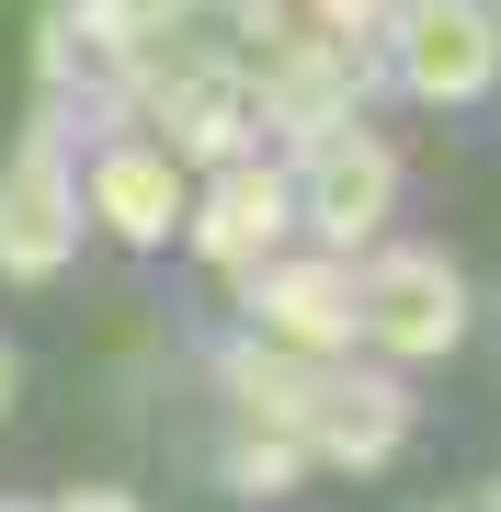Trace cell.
Here are the masks:
<instances>
[{
  "label": "cell",
  "instance_id": "cell-1",
  "mask_svg": "<svg viewBox=\"0 0 501 512\" xmlns=\"http://www.w3.org/2000/svg\"><path fill=\"white\" fill-rule=\"evenodd\" d=\"M467 330V274L445 251H376L353 274V342H376L388 365H445Z\"/></svg>",
  "mask_w": 501,
  "mask_h": 512
},
{
  "label": "cell",
  "instance_id": "cell-2",
  "mask_svg": "<svg viewBox=\"0 0 501 512\" xmlns=\"http://www.w3.org/2000/svg\"><path fill=\"white\" fill-rule=\"evenodd\" d=\"M285 194H297V217L319 239H376L388 228V205H399V148L376 137V126H319L297 137V171H285Z\"/></svg>",
  "mask_w": 501,
  "mask_h": 512
},
{
  "label": "cell",
  "instance_id": "cell-3",
  "mask_svg": "<svg viewBox=\"0 0 501 512\" xmlns=\"http://www.w3.org/2000/svg\"><path fill=\"white\" fill-rule=\"evenodd\" d=\"M388 57L422 103H479L501 80V23H490V0H399Z\"/></svg>",
  "mask_w": 501,
  "mask_h": 512
},
{
  "label": "cell",
  "instance_id": "cell-4",
  "mask_svg": "<svg viewBox=\"0 0 501 512\" xmlns=\"http://www.w3.org/2000/svg\"><path fill=\"white\" fill-rule=\"evenodd\" d=\"M297 444L319 467H388L410 444V387L399 376H365V365H319L308 376V410H297Z\"/></svg>",
  "mask_w": 501,
  "mask_h": 512
},
{
  "label": "cell",
  "instance_id": "cell-5",
  "mask_svg": "<svg viewBox=\"0 0 501 512\" xmlns=\"http://www.w3.org/2000/svg\"><path fill=\"white\" fill-rule=\"evenodd\" d=\"M69 251H80V183H69V160L35 137V148L0 160V274H12V285H46Z\"/></svg>",
  "mask_w": 501,
  "mask_h": 512
},
{
  "label": "cell",
  "instance_id": "cell-6",
  "mask_svg": "<svg viewBox=\"0 0 501 512\" xmlns=\"http://www.w3.org/2000/svg\"><path fill=\"white\" fill-rule=\"evenodd\" d=\"M251 319H262V342L297 353V365H342V342H353V274H342V251L331 262H262L251 274Z\"/></svg>",
  "mask_w": 501,
  "mask_h": 512
},
{
  "label": "cell",
  "instance_id": "cell-7",
  "mask_svg": "<svg viewBox=\"0 0 501 512\" xmlns=\"http://www.w3.org/2000/svg\"><path fill=\"white\" fill-rule=\"evenodd\" d=\"M285 217H297V194H285V171H262V160H217L205 205H183L194 251L217 262V274H262L274 239H285Z\"/></svg>",
  "mask_w": 501,
  "mask_h": 512
},
{
  "label": "cell",
  "instance_id": "cell-8",
  "mask_svg": "<svg viewBox=\"0 0 501 512\" xmlns=\"http://www.w3.org/2000/svg\"><path fill=\"white\" fill-rule=\"evenodd\" d=\"M80 217H103L114 239H137V251H160V239H183V171H171L160 137H114L92 160V194H80Z\"/></svg>",
  "mask_w": 501,
  "mask_h": 512
},
{
  "label": "cell",
  "instance_id": "cell-9",
  "mask_svg": "<svg viewBox=\"0 0 501 512\" xmlns=\"http://www.w3.org/2000/svg\"><path fill=\"white\" fill-rule=\"evenodd\" d=\"M217 467H228V490H262V501H274V490H285V478H297L308 456H297L285 433H251V421H240V444H228Z\"/></svg>",
  "mask_w": 501,
  "mask_h": 512
},
{
  "label": "cell",
  "instance_id": "cell-10",
  "mask_svg": "<svg viewBox=\"0 0 501 512\" xmlns=\"http://www.w3.org/2000/svg\"><path fill=\"white\" fill-rule=\"evenodd\" d=\"M388 12H399V0H308V35H319V46H353V57H365L376 35H388Z\"/></svg>",
  "mask_w": 501,
  "mask_h": 512
},
{
  "label": "cell",
  "instance_id": "cell-11",
  "mask_svg": "<svg viewBox=\"0 0 501 512\" xmlns=\"http://www.w3.org/2000/svg\"><path fill=\"white\" fill-rule=\"evenodd\" d=\"M57 512H137V501H126V490H69Z\"/></svg>",
  "mask_w": 501,
  "mask_h": 512
},
{
  "label": "cell",
  "instance_id": "cell-12",
  "mask_svg": "<svg viewBox=\"0 0 501 512\" xmlns=\"http://www.w3.org/2000/svg\"><path fill=\"white\" fill-rule=\"evenodd\" d=\"M12 399H23V365H12V342H0V421H12Z\"/></svg>",
  "mask_w": 501,
  "mask_h": 512
},
{
  "label": "cell",
  "instance_id": "cell-13",
  "mask_svg": "<svg viewBox=\"0 0 501 512\" xmlns=\"http://www.w3.org/2000/svg\"><path fill=\"white\" fill-rule=\"evenodd\" d=\"M0 512H35V501H0Z\"/></svg>",
  "mask_w": 501,
  "mask_h": 512
},
{
  "label": "cell",
  "instance_id": "cell-14",
  "mask_svg": "<svg viewBox=\"0 0 501 512\" xmlns=\"http://www.w3.org/2000/svg\"><path fill=\"white\" fill-rule=\"evenodd\" d=\"M490 23H501V0H490Z\"/></svg>",
  "mask_w": 501,
  "mask_h": 512
}]
</instances>
